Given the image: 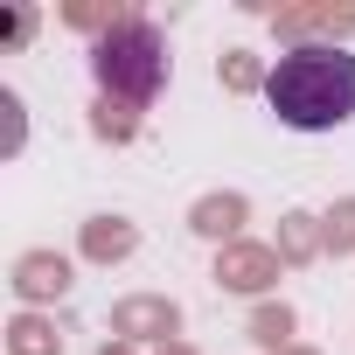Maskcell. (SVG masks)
I'll return each instance as SVG.
<instances>
[{"label":"cell","instance_id":"7a4b0ae2","mask_svg":"<svg viewBox=\"0 0 355 355\" xmlns=\"http://www.w3.org/2000/svg\"><path fill=\"white\" fill-rule=\"evenodd\" d=\"M91 77L105 98L119 105H153L160 84H167V42L153 21H119L91 42Z\"/></svg>","mask_w":355,"mask_h":355},{"label":"cell","instance_id":"6da1fadb","mask_svg":"<svg viewBox=\"0 0 355 355\" xmlns=\"http://www.w3.org/2000/svg\"><path fill=\"white\" fill-rule=\"evenodd\" d=\"M265 105L293 132H334L355 119V49L341 42H300L265 70Z\"/></svg>","mask_w":355,"mask_h":355}]
</instances>
